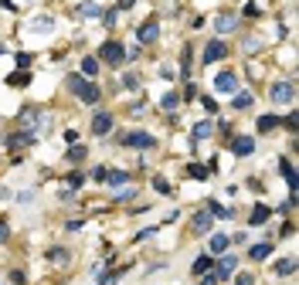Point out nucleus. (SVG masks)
I'll return each mask as SVG.
<instances>
[{"mask_svg": "<svg viewBox=\"0 0 299 285\" xmlns=\"http://www.w3.org/2000/svg\"><path fill=\"white\" fill-rule=\"evenodd\" d=\"M99 58L112 65V68H119V65H126V48L119 44V41H106L102 48H99Z\"/></svg>", "mask_w": 299, "mask_h": 285, "instance_id": "f257e3e1", "label": "nucleus"}, {"mask_svg": "<svg viewBox=\"0 0 299 285\" xmlns=\"http://www.w3.org/2000/svg\"><path fill=\"white\" fill-rule=\"evenodd\" d=\"M269 98H272V102H279V105H286V102H293V98H296V85H293V82H276V85L269 89Z\"/></svg>", "mask_w": 299, "mask_h": 285, "instance_id": "f03ea898", "label": "nucleus"}, {"mask_svg": "<svg viewBox=\"0 0 299 285\" xmlns=\"http://www.w3.org/2000/svg\"><path fill=\"white\" fill-rule=\"evenodd\" d=\"M235 268H238V258H235V255H224L221 262H214V265H211V272H214V279H218V282H224V279H231V275H235Z\"/></svg>", "mask_w": 299, "mask_h": 285, "instance_id": "7ed1b4c3", "label": "nucleus"}, {"mask_svg": "<svg viewBox=\"0 0 299 285\" xmlns=\"http://www.w3.org/2000/svg\"><path fill=\"white\" fill-rule=\"evenodd\" d=\"M214 92L218 95H235L238 92V75H235V72H221V75L214 78Z\"/></svg>", "mask_w": 299, "mask_h": 285, "instance_id": "20e7f679", "label": "nucleus"}, {"mask_svg": "<svg viewBox=\"0 0 299 285\" xmlns=\"http://www.w3.org/2000/svg\"><path fill=\"white\" fill-rule=\"evenodd\" d=\"M123 146H133V150H150V146H156V139L150 133H126L123 136Z\"/></svg>", "mask_w": 299, "mask_h": 285, "instance_id": "39448f33", "label": "nucleus"}, {"mask_svg": "<svg viewBox=\"0 0 299 285\" xmlns=\"http://www.w3.org/2000/svg\"><path fill=\"white\" fill-rule=\"evenodd\" d=\"M156 38H160L156 20H147V24H140V27H136V41H140V44H153Z\"/></svg>", "mask_w": 299, "mask_h": 285, "instance_id": "423d86ee", "label": "nucleus"}, {"mask_svg": "<svg viewBox=\"0 0 299 285\" xmlns=\"http://www.w3.org/2000/svg\"><path fill=\"white\" fill-rule=\"evenodd\" d=\"M78 98H82V102H85V105H95V102H99V85H95V82H82V85H78Z\"/></svg>", "mask_w": 299, "mask_h": 285, "instance_id": "0eeeda50", "label": "nucleus"}, {"mask_svg": "<svg viewBox=\"0 0 299 285\" xmlns=\"http://www.w3.org/2000/svg\"><path fill=\"white\" fill-rule=\"evenodd\" d=\"M224 55H228L224 41H207V48H204V65H214V61H221Z\"/></svg>", "mask_w": 299, "mask_h": 285, "instance_id": "6e6552de", "label": "nucleus"}, {"mask_svg": "<svg viewBox=\"0 0 299 285\" xmlns=\"http://www.w3.org/2000/svg\"><path fill=\"white\" fill-rule=\"evenodd\" d=\"M272 251H276V245H272V241H259V245L248 248V258H252V262H265Z\"/></svg>", "mask_w": 299, "mask_h": 285, "instance_id": "1a4fd4ad", "label": "nucleus"}, {"mask_svg": "<svg viewBox=\"0 0 299 285\" xmlns=\"http://www.w3.org/2000/svg\"><path fill=\"white\" fill-rule=\"evenodd\" d=\"M112 129V112H95V119H92V133L95 136H106Z\"/></svg>", "mask_w": 299, "mask_h": 285, "instance_id": "9d476101", "label": "nucleus"}, {"mask_svg": "<svg viewBox=\"0 0 299 285\" xmlns=\"http://www.w3.org/2000/svg\"><path fill=\"white\" fill-rule=\"evenodd\" d=\"M34 143V133H27V129H20V133H14L10 139H3V146H10V150H20V146H31Z\"/></svg>", "mask_w": 299, "mask_h": 285, "instance_id": "9b49d317", "label": "nucleus"}, {"mask_svg": "<svg viewBox=\"0 0 299 285\" xmlns=\"http://www.w3.org/2000/svg\"><path fill=\"white\" fill-rule=\"evenodd\" d=\"M231 150L238 153V156H252L255 153V139L252 136H238V139H231Z\"/></svg>", "mask_w": 299, "mask_h": 285, "instance_id": "f8f14e48", "label": "nucleus"}, {"mask_svg": "<svg viewBox=\"0 0 299 285\" xmlns=\"http://www.w3.org/2000/svg\"><path fill=\"white\" fill-rule=\"evenodd\" d=\"M214 224V217H211V210H201V214H194V234H207Z\"/></svg>", "mask_w": 299, "mask_h": 285, "instance_id": "ddd939ff", "label": "nucleus"}, {"mask_svg": "<svg viewBox=\"0 0 299 285\" xmlns=\"http://www.w3.org/2000/svg\"><path fill=\"white\" fill-rule=\"evenodd\" d=\"M269 214H272V210L265 207V204H255V207H252V214H248V224H252V228H259V224H265V221H269Z\"/></svg>", "mask_w": 299, "mask_h": 285, "instance_id": "4468645a", "label": "nucleus"}, {"mask_svg": "<svg viewBox=\"0 0 299 285\" xmlns=\"http://www.w3.org/2000/svg\"><path fill=\"white\" fill-rule=\"evenodd\" d=\"M106 184L109 187H126L130 184V173L126 170H106Z\"/></svg>", "mask_w": 299, "mask_h": 285, "instance_id": "2eb2a0df", "label": "nucleus"}, {"mask_svg": "<svg viewBox=\"0 0 299 285\" xmlns=\"http://www.w3.org/2000/svg\"><path fill=\"white\" fill-rule=\"evenodd\" d=\"M228 245H231V238L214 234V238H211V245H207V255H224V251H228Z\"/></svg>", "mask_w": 299, "mask_h": 285, "instance_id": "dca6fc26", "label": "nucleus"}, {"mask_svg": "<svg viewBox=\"0 0 299 285\" xmlns=\"http://www.w3.org/2000/svg\"><path fill=\"white\" fill-rule=\"evenodd\" d=\"M235 27H238V17L235 14H218V31L221 34H231Z\"/></svg>", "mask_w": 299, "mask_h": 285, "instance_id": "f3484780", "label": "nucleus"}, {"mask_svg": "<svg viewBox=\"0 0 299 285\" xmlns=\"http://www.w3.org/2000/svg\"><path fill=\"white\" fill-rule=\"evenodd\" d=\"M211 133H214V122H211V119H204V122H194V129H190V136H194V139H207Z\"/></svg>", "mask_w": 299, "mask_h": 285, "instance_id": "a211bd4d", "label": "nucleus"}, {"mask_svg": "<svg viewBox=\"0 0 299 285\" xmlns=\"http://www.w3.org/2000/svg\"><path fill=\"white\" fill-rule=\"evenodd\" d=\"M7 85H10V89H24V85H31V75H27L24 68H17L14 75H7Z\"/></svg>", "mask_w": 299, "mask_h": 285, "instance_id": "6ab92c4d", "label": "nucleus"}, {"mask_svg": "<svg viewBox=\"0 0 299 285\" xmlns=\"http://www.w3.org/2000/svg\"><path fill=\"white\" fill-rule=\"evenodd\" d=\"M259 133H272V129H279V115H259Z\"/></svg>", "mask_w": 299, "mask_h": 285, "instance_id": "aec40b11", "label": "nucleus"}, {"mask_svg": "<svg viewBox=\"0 0 299 285\" xmlns=\"http://www.w3.org/2000/svg\"><path fill=\"white\" fill-rule=\"evenodd\" d=\"M211 265H214V255H201V258L194 262V275H207Z\"/></svg>", "mask_w": 299, "mask_h": 285, "instance_id": "412c9836", "label": "nucleus"}, {"mask_svg": "<svg viewBox=\"0 0 299 285\" xmlns=\"http://www.w3.org/2000/svg\"><path fill=\"white\" fill-rule=\"evenodd\" d=\"M272 272H276V275H282V279H286V275H293V272H296V262H293V258H279V262H276V268H272Z\"/></svg>", "mask_w": 299, "mask_h": 285, "instance_id": "4be33fe9", "label": "nucleus"}, {"mask_svg": "<svg viewBox=\"0 0 299 285\" xmlns=\"http://www.w3.org/2000/svg\"><path fill=\"white\" fill-rule=\"evenodd\" d=\"M279 170H282V177H286V184H289V193H296V170H293V163L286 160Z\"/></svg>", "mask_w": 299, "mask_h": 285, "instance_id": "5701e85b", "label": "nucleus"}, {"mask_svg": "<svg viewBox=\"0 0 299 285\" xmlns=\"http://www.w3.org/2000/svg\"><path fill=\"white\" fill-rule=\"evenodd\" d=\"M207 210H211V217H221V221H228V217L235 214V210H231V207H221L218 200H211V204H207Z\"/></svg>", "mask_w": 299, "mask_h": 285, "instance_id": "b1692460", "label": "nucleus"}, {"mask_svg": "<svg viewBox=\"0 0 299 285\" xmlns=\"http://www.w3.org/2000/svg\"><path fill=\"white\" fill-rule=\"evenodd\" d=\"M177 102H180V95H177V92H167L163 98H160V109H163V112H173V109H177Z\"/></svg>", "mask_w": 299, "mask_h": 285, "instance_id": "393cba45", "label": "nucleus"}, {"mask_svg": "<svg viewBox=\"0 0 299 285\" xmlns=\"http://www.w3.org/2000/svg\"><path fill=\"white\" fill-rule=\"evenodd\" d=\"M252 92H235V109H252Z\"/></svg>", "mask_w": 299, "mask_h": 285, "instance_id": "a878e982", "label": "nucleus"}, {"mask_svg": "<svg viewBox=\"0 0 299 285\" xmlns=\"http://www.w3.org/2000/svg\"><path fill=\"white\" fill-rule=\"evenodd\" d=\"M78 14H82V17H102V7H99V3H82Z\"/></svg>", "mask_w": 299, "mask_h": 285, "instance_id": "bb28decb", "label": "nucleus"}, {"mask_svg": "<svg viewBox=\"0 0 299 285\" xmlns=\"http://www.w3.org/2000/svg\"><path fill=\"white\" fill-rule=\"evenodd\" d=\"M95 72H99V58H82V75L92 78Z\"/></svg>", "mask_w": 299, "mask_h": 285, "instance_id": "cd10ccee", "label": "nucleus"}, {"mask_svg": "<svg viewBox=\"0 0 299 285\" xmlns=\"http://www.w3.org/2000/svg\"><path fill=\"white\" fill-rule=\"evenodd\" d=\"M153 187H156V193H163V197H170V193H173V187H170L163 177H153Z\"/></svg>", "mask_w": 299, "mask_h": 285, "instance_id": "c85d7f7f", "label": "nucleus"}, {"mask_svg": "<svg viewBox=\"0 0 299 285\" xmlns=\"http://www.w3.org/2000/svg\"><path fill=\"white\" fill-rule=\"evenodd\" d=\"M48 258H51V262H68V251H65V248H51Z\"/></svg>", "mask_w": 299, "mask_h": 285, "instance_id": "c756f323", "label": "nucleus"}, {"mask_svg": "<svg viewBox=\"0 0 299 285\" xmlns=\"http://www.w3.org/2000/svg\"><path fill=\"white\" fill-rule=\"evenodd\" d=\"M187 173H190V177H197V180H204V177H207L211 170H204V167H197V163H190V167H187Z\"/></svg>", "mask_w": 299, "mask_h": 285, "instance_id": "7c9ffc66", "label": "nucleus"}, {"mask_svg": "<svg viewBox=\"0 0 299 285\" xmlns=\"http://www.w3.org/2000/svg\"><path fill=\"white\" fill-rule=\"evenodd\" d=\"M31 61H34V55H27V51H20V55H17V68H31Z\"/></svg>", "mask_w": 299, "mask_h": 285, "instance_id": "2f4dec72", "label": "nucleus"}, {"mask_svg": "<svg viewBox=\"0 0 299 285\" xmlns=\"http://www.w3.org/2000/svg\"><path fill=\"white\" fill-rule=\"evenodd\" d=\"M123 85H126L130 92H136V89H140V75H126V78H123Z\"/></svg>", "mask_w": 299, "mask_h": 285, "instance_id": "473e14b6", "label": "nucleus"}, {"mask_svg": "<svg viewBox=\"0 0 299 285\" xmlns=\"http://www.w3.org/2000/svg\"><path fill=\"white\" fill-rule=\"evenodd\" d=\"M51 27V17H37L34 20V31H48Z\"/></svg>", "mask_w": 299, "mask_h": 285, "instance_id": "72a5a7b5", "label": "nucleus"}, {"mask_svg": "<svg viewBox=\"0 0 299 285\" xmlns=\"http://www.w3.org/2000/svg\"><path fill=\"white\" fill-rule=\"evenodd\" d=\"M82 82H85L82 75H68V89H72V92H78V85H82Z\"/></svg>", "mask_w": 299, "mask_h": 285, "instance_id": "f704fd0d", "label": "nucleus"}, {"mask_svg": "<svg viewBox=\"0 0 299 285\" xmlns=\"http://www.w3.org/2000/svg\"><path fill=\"white\" fill-rule=\"evenodd\" d=\"M82 156H85V146H72L68 150V160H82Z\"/></svg>", "mask_w": 299, "mask_h": 285, "instance_id": "c9c22d12", "label": "nucleus"}, {"mask_svg": "<svg viewBox=\"0 0 299 285\" xmlns=\"http://www.w3.org/2000/svg\"><path fill=\"white\" fill-rule=\"evenodd\" d=\"M119 275H123V272H109V275H106L99 285H116V282H119Z\"/></svg>", "mask_w": 299, "mask_h": 285, "instance_id": "e433bc0d", "label": "nucleus"}, {"mask_svg": "<svg viewBox=\"0 0 299 285\" xmlns=\"http://www.w3.org/2000/svg\"><path fill=\"white\" fill-rule=\"evenodd\" d=\"M133 193H136V190H119V193H116V197H112V200H116V204H123V200H130Z\"/></svg>", "mask_w": 299, "mask_h": 285, "instance_id": "4c0bfd02", "label": "nucleus"}, {"mask_svg": "<svg viewBox=\"0 0 299 285\" xmlns=\"http://www.w3.org/2000/svg\"><path fill=\"white\" fill-rule=\"evenodd\" d=\"M235 285H255V279H252V275L245 272V275H238V282H235Z\"/></svg>", "mask_w": 299, "mask_h": 285, "instance_id": "58836bf2", "label": "nucleus"}, {"mask_svg": "<svg viewBox=\"0 0 299 285\" xmlns=\"http://www.w3.org/2000/svg\"><path fill=\"white\" fill-rule=\"evenodd\" d=\"M286 126H289V133H296V112L286 115Z\"/></svg>", "mask_w": 299, "mask_h": 285, "instance_id": "ea45409f", "label": "nucleus"}, {"mask_svg": "<svg viewBox=\"0 0 299 285\" xmlns=\"http://www.w3.org/2000/svg\"><path fill=\"white\" fill-rule=\"evenodd\" d=\"M204 109L214 115V112H218V102H214V98H204Z\"/></svg>", "mask_w": 299, "mask_h": 285, "instance_id": "a19ab883", "label": "nucleus"}, {"mask_svg": "<svg viewBox=\"0 0 299 285\" xmlns=\"http://www.w3.org/2000/svg\"><path fill=\"white\" fill-rule=\"evenodd\" d=\"M10 282H14V285H24V272H10Z\"/></svg>", "mask_w": 299, "mask_h": 285, "instance_id": "79ce46f5", "label": "nucleus"}, {"mask_svg": "<svg viewBox=\"0 0 299 285\" xmlns=\"http://www.w3.org/2000/svg\"><path fill=\"white\" fill-rule=\"evenodd\" d=\"M3 241H7V221L0 217V245H3Z\"/></svg>", "mask_w": 299, "mask_h": 285, "instance_id": "37998d69", "label": "nucleus"}, {"mask_svg": "<svg viewBox=\"0 0 299 285\" xmlns=\"http://www.w3.org/2000/svg\"><path fill=\"white\" fill-rule=\"evenodd\" d=\"M7 197H10V190H7L3 184H0V200H7Z\"/></svg>", "mask_w": 299, "mask_h": 285, "instance_id": "c03bdc74", "label": "nucleus"}, {"mask_svg": "<svg viewBox=\"0 0 299 285\" xmlns=\"http://www.w3.org/2000/svg\"><path fill=\"white\" fill-rule=\"evenodd\" d=\"M133 3H136V0H119V7H123V10H130Z\"/></svg>", "mask_w": 299, "mask_h": 285, "instance_id": "a18cd8bd", "label": "nucleus"}, {"mask_svg": "<svg viewBox=\"0 0 299 285\" xmlns=\"http://www.w3.org/2000/svg\"><path fill=\"white\" fill-rule=\"evenodd\" d=\"M201 285H218V279H214V275H207V279H204Z\"/></svg>", "mask_w": 299, "mask_h": 285, "instance_id": "49530a36", "label": "nucleus"}, {"mask_svg": "<svg viewBox=\"0 0 299 285\" xmlns=\"http://www.w3.org/2000/svg\"><path fill=\"white\" fill-rule=\"evenodd\" d=\"M3 139H7V136H0V146H3Z\"/></svg>", "mask_w": 299, "mask_h": 285, "instance_id": "de8ad7c7", "label": "nucleus"}, {"mask_svg": "<svg viewBox=\"0 0 299 285\" xmlns=\"http://www.w3.org/2000/svg\"><path fill=\"white\" fill-rule=\"evenodd\" d=\"M0 55H7V51H3V48H0Z\"/></svg>", "mask_w": 299, "mask_h": 285, "instance_id": "09e8293b", "label": "nucleus"}]
</instances>
